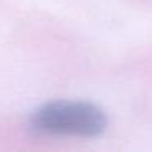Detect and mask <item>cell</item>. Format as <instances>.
<instances>
[{
    "label": "cell",
    "mask_w": 152,
    "mask_h": 152,
    "mask_svg": "<svg viewBox=\"0 0 152 152\" xmlns=\"http://www.w3.org/2000/svg\"><path fill=\"white\" fill-rule=\"evenodd\" d=\"M108 119L100 106L88 102L57 100L33 113L31 126L49 136L95 137L105 131Z\"/></svg>",
    "instance_id": "1"
}]
</instances>
